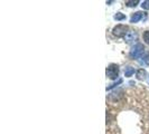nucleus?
Masks as SVG:
<instances>
[{"mask_svg": "<svg viewBox=\"0 0 149 134\" xmlns=\"http://www.w3.org/2000/svg\"><path fill=\"white\" fill-rule=\"evenodd\" d=\"M143 14H145V12H141V11H137V12H134V15L131 16V18H130V22H132V23L138 22L140 19L143 18Z\"/></svg>", "mask_w": 149, "mask_h": 134, "instance_id": "6", "label": "nucleus"}, {"mask_svg": "<svg viewBox=\"0 0 149 134\" xmlns=\"http://www.w3.org/2000/svg\"><path fill=\"white\" fill-rule=\"evenodd\" d=\"M142 9H145V10H149V0H146V1H143L141 5Z\"/></svg>", "mask_w": 149, "mask_h": 134, "instance_id": "12", "label": "nucleus"}, {"mask_svg": "<svg viewBox=\"0 0 149 134\" xmlns=\"http://www.w3.org/2000/svg\"><path fill=\"white\" fill-rule=\"evenodd\" d=\"M137 79H139V81H143V79H146L147 78V72L143 69V68H140V69H138L137 70Z\"/></svg>", "mask_w": 149, "mask_h": 134, "instance_id": "7", "label": "nucleus"}, {"mask_svg": "<svg viewBox=\"0 0 149 134\" xmlns=\"http://www.w3.org/2000/svg\"><path fill=\"white\" fill-rule=\"evenodd\" d=\"M143 40H145L146 44L149 45V30H146V31L143 32Z\"/></svg>", "mask_w": 149, "mask_h": 134, "instance_id": "11", "label": "nucleus"}, {"mask_svg": "<svg viewBox=\"0 0 149 134\" xmlns=\"http://www.w3.org/2000/svg\"><path fill=\"white\" fill-rule=\"evenodd\" d=\"M107 76L110 79H116L119 76V66L116 64H111L107 67Z\"/></svg>", "mask_w": 149, "mask_h": 134, "instance_id": "2", "label": "nucleus"}, {"mask_svg": "<svg viewBox=\"0 0 149 134\" xmlns=\"http://www.w3.org/2000/svg\"><path fill=\"white\" fill-rule=\"evenodd\" d=\"M128 27L126 25H117L113 29H112V34L116 36V37H125L126 36V34H127L128 31Z\"/></svg>", "mask_w": 149, "mask_h": 134, "instance_id": "3", "label": "nucleus"}, {"mask_svg": "<svg viewBox=\"0 0 149 134\" xmlns=\"http://www.w3.org/2000/svg\"><path fill=\"white\" fill-rule=\"evenodd\" d=\"M134 73V68L131 66H128L126 67V69H125V76L126 77H130V76H132Z\"/></svg>", "mask_w": 149, "mask_h": 134, "instance_id": "8", "label": "nucleus"}, {"mask_svg": "<svg viewBox=\"0 0 149 134\" xmlns=\"http://www.w3.org/2000/svg\"><path fill=\"white\" fill-rule=\"evenodd\" d=\"M138 3H139L138 0H129V1H126V6L127 7H136Z\"/></svg>", "mask_w": 149, "mask_h": 134, "instance_id": "9", "label": "nucleus"}, {"mask_svg": "<svg viewBox=\"0 0 149 134\" xmlns=\"http://www.w3.org/2000/svg\"><path fill=\"white\" fill-rule=\"evenodd\" d=\"M114 19L116 20H123V19H126V15H123L121 12H118L117 15H114Z\"/></svg>", "mask_w": 149, "mask_h": 134, "instance_id": "10", "label": "nucleus"}, {"mask_svg": "<svg viewBox=\"0 0 149 134\" xmlns=\"http://www.w3.org/2000/svg\"><path fill=\"white\" fill-rule=\"evenodd\" d=\"M123 39H125V41L127 44H131V43H134V40H137V32L134 30H129L126 34V36L123 37Z\"/></svg>", "mask_w": 149, "mask_h": 134, "instance_id": "4", "label": "nucleus"}, {"mask_svg": "<svg viewBox=\"0 0 149 134\" xmlns=\"http://www.w3.org/2000/svg\"><path fill=\"white\" fill-rule=\"evenodd\" d=\"M147 82H148V84H149V77L147 78Z\"/></svg>", "mask_w": 149, "mask_h": 134, "instance_id": "13", "label": "nucleus"}, {"mask_svg": "<svg viewBox=\"0 0 149 134\" xmlns=\"http://www.w3.org/2000/svg\"><path fill=\"white\" fill-rule=\"evenodd\" d=\"M145 52V47L142 44H136L130 49V52H129V56L132 58V59H138L142 54Z\"/></svg>", "mask_w": 149, "mask_h": 134, "instance_id": "1", "label": "nucleus"}, {"mask_svg": "<svg viewBox=\"0 0 149 134\" xmlns=\"http://www.w3.org/2000/svg\"><path fill=\"white\" fill-rule=\"evenodd\" d=\"M138 63L142 66L149 65V52H143L141 56L138 58Z\"/></svg>", "mask_w": 149, "mask_h": 134, "instance_id": "5", "label": "nucleus"}]
</instances>
